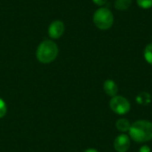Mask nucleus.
<instances>
[{"label": "nucleus", "mask_w": 152, "mask_h": 152, "mask_svg": "<svg viewBox=\"0 0 152 152\" xmlns=\"http://www.w3.org/2000/svg\"><path fill=\"white\" fill-rule=\"evenodd\" d=\"M151 148H150L149 146H147V145H143V146H142V147L140 148V150H139V152H151Z\"/></svg>", "instance_id": "2eb2a0df"}, {"label": "nucleus", "mask_w": 152, "mask_h": 152, "mask_svg": "<svg viewBox=\"0 0 152 152\" xmlns=\"http://www.w3.org/2000/svg\"><path fill=\"white\" fill-rule=\"evenodd\" d=\"M133 0H115V8L119 11H125L128 9Z\"/></svg>", "instance_id": "9d476101"}, {"label": "nucleus", "mask_w": 152, "mask_h": 152, "mask_svg": "<svg viewBox=\"0 0 152 152\" xmlns=\"http://www.w3.org/2000/svg\"><path fill=\"white\" fill-rule=\"evenodd\" d=\"M93 20L94 25L101 30L110 28L114 23V16L112 12L106 7H101L94 13Z\"/></svg>", "instance_id": "7ed1b4c3"}, {"label": "nucleus", "mask_w": 152, "mask_h": 152, "mask_svg": "<svg viewBox=\"0 0 152 152\" xmlns=\"http://www.w3.org/2000/svg\"><path fill=\"white\" fill-rule=\"evenodd\" d=\"M116 127L118 131L122 133H126L129 131L131 127V123L129 122V120L126 118H120L116 122Z\"/></svg>", "instance_id": "6e6552de"}, {"label": "nucleus", "mask_w": 152, "mask_h": 152, "mask_svg": "<svg viewBox=\"0 0 152 152\" xmlns=\"http://www.w3.org/2000/svg\"><path fill=\"white\" fill-rule=\"evenodd\" d=\"M107 1H108V0H93V2H94L95 4L99 5V6L104 5V4L107 3Z\"/></svg>", "instance_id": "4468645a"}, {"label": "nucleus", "mask_w": 152, "mask_h": 152, "mask_svg": "<svg viewBox=\"0 0 152 152\" xmlns=\"http://www.w3.org/2000/svg\"><path fill=\"white\" fill-rule=\"evenodd\" d=\"M65 31V25L61 20H53L48 28V35L53 39L60 38Z\"/></svg>", "instance_id": "39448f33"}, {"label": "nucleus", "mask_w": 152, "mask_h": 152, "mask_svg": "<svg viewBox=\"0 0 152 152\" xmlns=\"http://www.w3.org/2000/svg\"><path fill=\"white\" fill-rule=\"evenodd\" d=\"M143 56L145 61L152 65V43L149 44L145 48H144V52H143Z\"/></svg>", "instance_id": "9b49d317"}, {"label": "nucleus", "mask_w": 152, "mask_h": 152, "mask_svg": "<svg viewBox=\"0 0 152 152\" xmlns=\"http://www.w3.org/2000/svg\"><path fill=\"white\" fill-rule=\"evenodd\" d=\"M131 145V140L126 134H120L114 141V148L118 152H126Z\"/></svg>", "instance_id": "423d86ee"}, {"label": "nucleus", "mask_w": 152, "mask_h": 152, "mask_svg": "<svg viewBox=\"0 0 152 152\" xmlns=\"http://www.w3.org/2000/svg\"><path fill=\"white\" fill-rule=\"evenodd\" d=\"M129 135L136 142H146L152 140V123L148 120H138L131 125Z\"/></svg>", "instance_id": "f257e3e1"}, {"label": "nucleus", "mask_w": 152, "mask_h": 152, "mask_svg": "<svg viewBox=\"0 0 152 152\" xmlns=\"http://www.w3.org/2000/svg\"><path fill=\"white\" fill-rule=\"evenodd\" d=\"M85 152H99L97 150L95 149H87L86 151H85Z\"/></svg>", "instance_id": "dca6fc26"}, {"label": "nucleus", "mask_w": 152, "mask_h": 152, "mask_svg": "<svg viewBox=\"0 0 152 152\" xmlns=\"http://www.w3.org/2000/svg\"><path fill=\"white\" fill-rule=\"evenodd\" d=\"M136 102L141 105H147L151 102V95L149 93H145V92L141 93L140 94L137 95Z\"/></svg>", "instance_id": "1a4fd4ad"}, {"label": "nucleus", "mask_w": 152, "mask_h": 152, "mask_svg": "<svg viewBox=\"0 0 152 152\" xmlns=\"http://www.w3.org/2000/svg\"><path fill=\"white\" fill-rule=\"evenodd\" d=\"M110 107L112 111L118 115H125L130 111L131 109V104L129 101L119 95H116L112 97V99L110 102Z\"/></svg>", "instance_id": "20e7f679"}, {"label": "nucleus", "mask_w": 152, "mask_h": 152, "mask_svg": "<svg viewBox=\"0 0 152 152\" xmlns=\"http://www.w3.org/2000/svg\"><path fill=\"white\" fill-rule=\"evenodd\" d=\"M103 90L106 93V94H108L109 96L114 97L117 95V94L118 92V87L114 80L108 79L103 84Z\"/></svg>", "instance_id": "0eeeda50"}, {"label": "nucleus", "mask_w": 152, "mask_h": 152, "mask_svg": "<svg viewBox=\"0 0 152 152\" xmlns=\"http://www.w3.org/2000/svg\"><path fill=\"white\" fill-rule=\"evenodd\" d=\"M6 113H7L6 103H5V102L2 98H0V118H4Z\"/></svg>", "instance_id": "ddd939ff"}, {"label": "nucleus", "mask_w": 152, "mask_h": 152, "mask_svg": "<svg viewBox=\"0 0 152 152\" xmlns=\"http://www.w3.org/2000/svg\"><path fill=\"white\" fill-rule=\"evenodd\" d=\"M136 2L142 9H150L152 7V0H136Z\"/></svg>", "instance_id": "f8f14e48"}, {"label": "nucleus", "mask_w": 152, "mask_h": 152, "mask_svg": "<svg viewBox=\"0 0 152 152\" xmlns=\"http://www.w3.org/2000/svg\"><path fill=\"white\" fill-rule=\"evenodd\" d=\"M58 45L52 40H44L40 43L37 49V58L41 63H51L58 56Z\"/></svg>", "instance_id": "f03ea898"}]
</instances>
